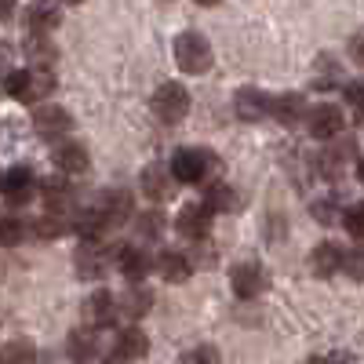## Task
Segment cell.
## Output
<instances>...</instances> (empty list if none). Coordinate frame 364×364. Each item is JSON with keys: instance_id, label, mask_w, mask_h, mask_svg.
Instances as JSON below:
<instances>
[{"instance_id": "obj_26", "label": "cell", "mask_w": 364, "mask_h": 364, "mask_svg": "<svg viewBox=\"0 0 364 364\" xmlns=\"http://www.w3.org/2000/svg\"><path fill=\"white\" fill-rule=\"evenodd\" d=\"M73 230H77L80 240H102V233H106L109 226H106V219L99 215V208H84V211H77Z\"/></svg>"}, {"instance_id": "obj_32", "label": "cell", "mask_w": 364, "mask_h": 364, "mask_svg": "<svg viewBox=\"0 0 364 364\" xmlns=\"http://www.w3.org/2000/svg\"><path fill=\"white\" fill-rule=\"evenodd\" d=\"M178 364H219V350L215 346H193V350L182 353Z\"/></svg>"}, {"instance_id": "obj_31", "label": "cell", "mask_w": 364, "mask_h": 364, "mask_svg": "<svg viewBox=\"0 0 364 364\" xmlns=\"http://www.w3.org/2000/svg\"><path fill=\"white\" fill-rule=\"evenodd\" d=\"M33 233H37V240H55V237L66 233V223L58 215H48V211H44V215L33 223Z\"/></svg>"}, {"instance_id": "obj_10", "label": "cell", "mask_w": 364, "mask_h": 364, "mask_svg": "<svg viewBox=\"0 0 364 364\" xmlns=\"http://www.w3.org/2000/svg\"><path fill=\"white\" fill-rule=\"evenodd\" d=\"M233 109H237V117L245 120V124H259L262 117H269L273 99L266 95V91H259V87H240L237 99H233Z\"/></svg>"}, {"instance_id": "obj_17", "label": "cell", "mask_w": 364, "mask_h": 364, "mask_svg": "<svg viewBox=\"0 0 364 364\" xmlns=\"http://www.w3.org/2000/svg\"><path fill=\"white\" fill-rule=\"evenodd\" d=\"M117 266H120V273H124L132 284H142V277H146L149 269H154V262H149V255H146L142 248H128V245H120Z\"/></svg>"}, {"instance_id": "obj_38", "label": "cell", "mask_w": 364, "mask_h": 364, "mask_svg": "<svg viewBox=\"0 0 364 364\" xmlns=\"http://www.w3.org/2000/svg\"><path fill=\"white\" fill-rule=\"evenodd\" d=\"M350 58L357 66H364V29H357V33L350 37Z\"/></svg>"}, {"instance_id": "obj_35", "label": "cell", "mask_w": 364, "mask_h": 364, "mask_svg": "<svg viewBox=\"0 0 364 364\" xmlns=\"http://www.w3.org/2000/svg\"><path fill=\"white\" fill-rule=\"evenodd\" d=\"M343 269L350 273L353 281H364V248H353L343 255Z\"/></svg>"}, {"instance_id": "obj_34", "label": "cell", "mask_w": 364, "mask_h": 364, "mask_svg": "<svg viewBox=\"0 0 364 364\" xmlns=\"http://www.w3.org/2000/svg\"><path fill=\"white\" fill-rule=\"evenodd\" d=\"M336 211H339V204L331 200V197H324V200H314V219H317V223H324V226L339 223V215H336Z\"/></svg>"}, {"instance_id": "obj_11", "label": "cell", "mask_w": 364, "mask_h": 364, "mask_svg": "<svg viewBox=\"0 0 364 364\" xmlns=\"http://www.w3.org/2000/svg\"><path fill=\"white\" fill-rule=\"evenodd\" d=\"M95 208H99V215L106 219V226H124L132 219V211H135V197L128 190H106Z\"/></svg>"}, {"instance_id": "obj_22", "label": "cell", "mask_w": 364, "mask_h": 364, "mask_svg": "<svg viewBox=\"0 0 364 364\" xmlns=\"http://www.w3.org/2000/svg\"><path fill=\"white\" fill-rule=\"evenodd\" d=\"M157 269H161V277H164L168 284H186V281H190V273H193L190 259L182 255V252H161Z\"/></svg>"}, {"instance_id": "obj_1", "label": "cell", "mask_w": 364, "mask_h": 364, "mask_svg": "<svg viewBox=\"0 0 364 364\" xmlns=\"http://www.w3.org/2000/svg\"><path fill=\"white\" fill-rule=\"evenodd\" d=\"M4 91L18 102H41L44 95L55 91V73L44 70V66H33V70H15L4 77Z\"/></svg>"}, {"instance_id": "obj_21", "label": "cell", "mask_w": 364, "mask_h": 364, "mask_svg": "<svg viewBox=\"0 0 364 364\" xmlns=\"http://www.w3.org/2000/svg\"><path fill=\"white\" fill-rule=\"evenodd\" d=\"M149 306H154V291H149L146 284H132L128 295H120L117 299V310H124L128 321H139L149 314Z\"/></svg>"}, {"instance_id": "obj_23", "label": "cell", "mask_w": 364, "mask_h": 364, "mask_svg": "<svg viewBox=\"0 0 364 364\" xmlns=\"http://www.w3.org/2000/svg\"><path fill=\"white\" fill-rule=\"evenodd\" d=\"M117 353L124 357L128 364H132V360H142V357L149 353V336H146L142 328H124V331L117 336Z\"/></svg>"}, {"instance_id": "obj_19", "label": "cell", "mask_w": 364, "mask_h": 364, "mask_svg": "<svg viewBox=\"0 0 364 364\" xmlns=\"http://www.w3.org/2000/svg\"><path fill=\"white\" fill-rule=\"evenodd\" d=\"M139 182H142V193L154 197V200L171 197V186H175V178H171V168H168V164H149V168L142 171Z\"/></svg>"}, {"instance_id": "obj_43", "label": "cell", "mask_w": 364, "mask_h": 364, "mask_svg": "<svg viewBox=\"0 0 364 364\" xmlns=\"http://www.w3.org/2000/svg\"><path fill=\"white\" fill-rule=\"evenodd\" d=\"M197 4H204V8H215V4H219V0H197Z\"/></svg>"}, {"instance_id": "obj_2", "label": "cell", "mask_w": 364, "mask_h": 364, "mask_svg": "<svg viewBox=\"0 0 364 364\" xmlns=\"http://www.w3.org/2000/svg\"><path fill=\"white\" fill-rule=\"evenodd\" d=\"M175 63L182 73H208L215 63V51H211L204 33H178L175 37Z\"/></svg>"}, {"instance_id": "obj_28", "label": "cell", "mask_w": 364, "mask_h": 364, "mask_svg": "<svg viewBox=\"0 0 364 364\" xmlns=\"http://www.w3.org/2000/svg\"><path fill=\"white\" fill-rule=\"evenodd\" d=\"M0 364H37V346L29 339H11L0 346Z\"/></svg>"}, {"instance_id": "obj_8", "label": "cell", "mask_w": 364, "mask_h": 364, "mask_svg": "<svg viewBox=\"0 0 364 364\" xmlns=\"http://www.w3.org/2000/svg\"><path fill=\"white\" fill-rule=\"evenodd\" d=\"M306 128H310L314 139H336V135H343V128H346V117H343L339 106L321 102V106H314V109L306 113Z\"/></svg>"}, {"instance_id": "obj_30", "label": "cell", "mask_w": 364, "mask_h": 364, "mask_svg": "<svg viewBox=\"0 0 364 364\" xmlns=\"http://www.w3.org/2000/svg\"><path fill=\"white\" fill-rule=\"evenodd\" d=\"M22 237H26L22 219H15V215H0V248H15V245H22Z\"/></svg>"}, {"instance_id": "obj_27", "label": "cell", "mask_w": 364, "mask_h": 364, "mask_svg": "<svg viewBox=\"0 0 364 364\" xmlns=\"http://www.w3.org/2000/svg\"><path fill=\"white\" fill-rule=\"evenodd\" d=\"M350 154H353V149H350V142L339 149H324V154L317 157V171L324 175V178H339L343 171H346V161H350Z\"/></svg>"}, {"instance_id": "obj_29", "label": "cell", "mask_w": 364, "mask_h": 364, "mask_svg": "<svg viewBox=\"0 0 364 364\" xmlns=\"http://www.w3.org/2000/svg\"><path fill=\"white\" fill-rule=\"evenodd\" d=\"M26 55H29V63L33 66H51V58H55V44L48 41V37H37V33H29V41H26Z\"/></svg>"}, {"instance_id": "obj_4", "label": "cell", "mask_w": 364, "mask_h": 364, "mask_svg": "<svg viewBox=\"0 0 364 364\" xmlns=\"http://www.w3.org/2000/svg\"><path fill=\"white\" fill-rule=\"evenodd\" d=\"M154 113H157V120H164V124H178V120L190 113V91L182 84H175V80L161 84L154 91Z\"/></svg>"}, {"instance_id": "obj_41", "label": "cell", "mask_w": 364, "mask_h": 364, "mask_svg": "<svg viewBox=\"0 0 364 364\" xmlns=\"http://www.w3.org/2000/svg\"><path fill=\"white\" fill-rule=\"evenodd\" d=\"M102 364H128V360H124V357H120V353H117V350H113V353H109V357H106V360H102Z\"/></svg>"}, {"instance_id": "obj_36", "label": "cell", "mask_w": 364, "mask_h": 364, "mask_svg": "<svg viewBox=\"0 0 364 364\" xmlns=\"http://www.w3.org/2000/svg\"><path fill=\"white\" fill-rule=\"evenodd\" d=\"M157 233H161V215H157V211H146V215H139V237L154 240Z\"/></svg>"}, {"instance_id": "obj_25", "label": "cell", "mask_w": 364, "mask_h": 364, "mask_svg": "<svg viewBox=\"0 0 364 364\" xmlns=\"http://www.w3.org/2000/svg\"><path fill=\"white\" fill-rule=\"evenodd\" d=\"M204 204H208L211 215H215V211H237L240 208V193L230 186V182H215V186H208Z\"/></svg>"}, {"instance_id": "obj_14", "label": "cell", "mask_w": 364, "mask_h": 364, "mask_svg": "<svg viewBox=\"0 0 364 364\" xmlns=\"http://www.w3.org/2000/svg\"><path fill=\"white\" fill-rule=\"evenodd\" d=\"M58 22H63V11H58L51 0H37V4L26 8V26H29V33H37V37H48L51 29H58Z\"/></svg>"}, {"instance_id": "obj_44", "label": "cell", "mask_w": 364, "mask_h": 364, "mask_svg": "<svg viewBox=\"0 0 364 364\" xmlns=\"http://www.w3.org/2000/svg\"><path fill=\"white\" fill-rule=\"evenodd\" d=\"M63 4H84V0H63Z\"/></svg>"}, {"instance_id": "obj_40", "label": "cell", "mask_w": 364, "mask_h": 364, "mask_svg": "<svg viewBox=\"0 0 364 364\" xmlns=\"http://www.w3.org/2000/svg\"><path fill=\"white\" fill-rule=\"evenodd\" d=\"M310 364H343L339 357H310Z\"/></svg>"}, {"instance_id": "obj_9", "label": "cell", "mask_w": 364, "mask_h": 364, "mask_svg": "<svg viewBox=\"0 0 364 364\" xmlns=\"http://www.w3.org/2000/svg\"><path fill=\"white\" fill-rule=\"evenodd\" d=\"M33 128H37L41 139H63V135H70V128H73V117H70V109L48 102V106H37Z\"/></svg>"}, {"instance_id": "obj_33", "label": "cell", "mask_w": 364, "mask_h": 364, "mask_svg": "<svg viewBox=\"0 0 364 364\" xmlns=\"http://www.w3.org/2000/svg\"><path fill=\"white\" fill-rule=\"evenodd\" d=\"M343 223H346V230L357 237V240H364V200H357L346 215H343Z\"/></svg>"}, {"instance_id": "obj_12", "label": "cell", "mask_w": 364, "mask_h": 364, "mask_svg": "<svg viewBox=\"0 0 364 364\" xmlns=\"http://www.w3.org/2000/svg\"><path fill=\"white\" fill-rule=\"evenodd\" d=\"M175 230L186 240H204L211 233V211H208V204H186L178 211V219H175Z\"/></svg>"}, {"instance_id": "obj_5", "label": "cell", "mask_w": 364, "mask_h": 364, "mask_svg": "<svg viewBox=\"0 0 364 364\" xmlns=\"http://www.w3.org/2000/svg\"><path fill=\"white\" fill-rule=\"evenodd\" d=\"M117 252H120V248L109 252V248L99 245V240H84V245L77 248V259H73V262H77V277H84V281H99L102 273L109 269V262L117 259Z\"/></svg>"}, {"instance_id": "obj_24", "label": "cell", "mask_w": 364, "mask_h": 364, "mask_svg": "<svg viewBox=\"0 0 364 364\" xmlns=\"http://www.w3.org/2000/svg\"><path fill=\"white\" fill-rule=\"evenodd\" d=\"M310 269L317 273V277H331L336 269H343V252L336 245H317L310 252Z\"/></svg>"}, {"instance_id": "obj_20", "label": "cell", "mask_w": 364, "mask_h": 364, "mask_svg": "<svg viewBox=\"0 0 364 364\" xmlns=\"http://www.w3.org/2000/svg\"><path fill=\"white\" fill-rule=\"evenodd\" d=\"M66 353L73 364H84L99 353V339H95V328H73L70 339H66Z\"/></svg>"}, {"instance_id": "obj_39", "label": "cell", "mask_w": 364, "mask_h": 364, "mask_svg": "<svg viewBox=\"0 0 364 364\" xmlns=\"http://www.w3.org/2000/svg\"><path fill=\"white\" fill-rule=\"evenodd\" d=\"M15 15V0H0V22H8Z\"/></svg>"}, {"instance_id": "obj_13", "label": "cell", "mask_w": 364, "mask_h": 364, "mask_svg": "<svg viewBox=\"0 0 364 364\" xmlns=\"http://www.w3.org/2000/svg\"><path fill=\"white\" fill-rule=\"evenodd\" d=\"M44 204H48V215H70V211H77V193L70 190V182L63 178H48L44 182Z\"/></svg>"}, {"instance_id": "obj_18", "label": "cell", "mask_w": 364, "mask_h": 364, "mask_svg": "<svg viewBox=\"0 0 364 364\" xmlns=\"http://www.w3.org/2000/svg\"><path fill=\"white\" fill-rule=\"evenodd\" d=\"M273 117L281 120V124H299V120H306V113H310V106H306V99L299 95V91H284V95H277L273 99V109H269Z\"/></svg>"}, {"instance_id": "obj_6", "label": "cell", "mask_w": 364, "mask_h": 364, "mask_svg": "<svg viewBox=\"0 0 364 364\" xmlns=\"http://www.w3.org/2000/svg\"><path fill=\"white\" fill-rule=\"evenodd\" d=\"M230 288L240 295V299H259L266 288H269V277L259 262H237L230 269Z\"/></svg>"}, {"instance_id": "obj_15", "label": "cell", "mask_w": 364, "mask_h": 364, "mask_svg": "<svg viewBox=\"0 0 364 364\" xmlns=\"http://www.w3.org/2000/svg\"><path fill=\"white\" fill-rule=\"evenodd\" d=\"M113 317H117V295L95 291V295L84 302V321H87L91 328H109Z\"/></svg>"}, {"instance_id": "obj_37", "label": "cell", "mask_w": 364, "mask_h": 364, "mask_svg": "<svg viewBox=\"0 0 364 364\" xmlns=\"http://www.w3.org/2000/svg\"><path fill=\"white\" fill-rule=\"evenodd\" d=\"M346 102L364 117V80H350V84H346Z\"/></svg>"}, {"instance_id": "obj_7", "label": "cell", "mask_w": 364, "mask_h": 364, "mask_svg": "<svg viewBox=\"0 0 364 364\" xmlns=\"http://www.w3.org/2000/svg\"><path fill=\"white\" fill-rule=\"evenodd\" d=\"M0 193H4V200H8L11 208L29 204V200H33V193H37L33 171H29V168H11L8 175H0Z\"/></svg>"}, {"instance_id": "obj_3", "label": "cell", "mask_w": 364, "mask_h": 364, "mask_svg": "<svg viewBox=\"0 0 364 364\" xmlns=\"http://www.w3.org/2000/svg\"><path fill=\"white\" fill-rule=\"evenodd\" d=\"M211 154L208 149H178V154L171 157V178L182 182V186H197V182L208 178L211 171Z\"/></svg>"}, {"instance_id": "obj_16", "label": "cell", "mask_w": 364, "mask_h": 364, "mask_svg": "<svg viewBox=\"0 0 364 364\" xmlns=\"http://www.w3.org/2000/svg\"><path fill=\"white\" fill-rule=\"evenodd\" d=\"M51 161L63 175H80V171H87V149H84V142H58Z\"/></svg>"}, {"instance_id": "obj_42", "label": "cell", "mask_w": 364, "mask_h": 364, "mask_svg": "<svg viewBox=\"0 0 364 364\" xmlns=\"http://www.w3.org/2000/svg\"><path fill=\"white\" fill-rule=\"evenodd\" d=\"M357 178H360V186H364V161H357Z\"/></svg>"}]
</instances>
